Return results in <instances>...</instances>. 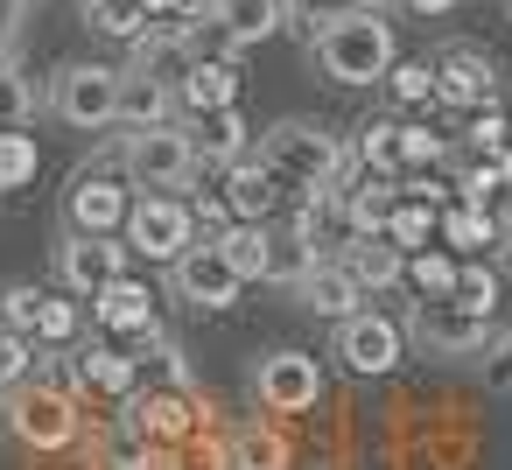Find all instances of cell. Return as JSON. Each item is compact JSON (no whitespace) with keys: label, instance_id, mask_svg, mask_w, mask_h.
Listing matches in <instances>:
<instances>
[{"label":"cell","instance_id":"30bf717a","mask_svg":"<svg viewBox=\"0 0 512 470\" xmlns=\"http://www.w3.org/2000/svg\"><path fill=\"white\" fill-rule=\"evenodd\" d=\"M337 358H344L358 379H386V372H400V358H407V323H393L386 309H358L351 323H337Z\"/></svg>","mask_w":512,"mask_h":470},{"label":"cell","instance_id":"6da1fadb","mask_svg":"<svg viewBox=\"0 0 512 470\" xmlns=\"http://www.w3.org/2000/svg\"><path fill=\"white\" fill-rule=\"evenodd\" d=\"M253 155L267 162V176L281 183V197H302V204L309 197H344L351 148L330 127H316V120H274V127H260Z\"/></svg>","mask_w":512,"mask_h":470},{"label":"cell","instance_id":"ac0fdd59","mask_svg":"<svg viewBox=\"0 0 512 470\" xmlns=\"http://www.w3.org/2000/svg\"><path fill=\"white\" fill-rule=\"evenodd\" d=\"M162 120H176V85L141 71V64H127L120 71V127L134 134V127H162Z\"/></svg>","mask_w":512,"mask_h":470},{"label":"cell","instance_id":"d4e9b609","mask_svg":"<svg viewBox=\"0 0 512 470\" xmlns=\"http://www.w3.org/2000/svg\"><path fill=\"white\" fill-rule=\"evenodd\" d=\"M232 470H288V435L274 428V414L232 428Z\"/></svg>","mask_w":512,"mask_h":470},{"label":"cell","instance_id":"816d5d0a","mask_svg":"<svg viewBox=\"0 0 512 470\" xmlns=\"http://www.w3.org/2000/svg\"><path fill=\"white\" fill-rule=\"evenodd\" d=\"M505 15H512V0H505Z\"/></svg>","mask_w":512,"mask_h":470},{"label":"cell","instance_id":"60d3db41","mask_svg":"<svg viewBox=\"0 0 512 470\" xmlns=\"http://www.w3.org/2000/svg\"><path fill=\"white\" fill-rule=\"evenodd\" d=\"M29 372H36V351H29V337H22V330H0V393H15Z\"/></svg>","mask_w":512,"mask_h":470},{"label":"cell","instance_id":"f35d334b","mask_svg":"<svg viewBox=\"0 0 512 470\" xmlns=\"http://www.w3.org/2000/svg\"><path fill=\"white\" fill-rule=\"evenodd\" d=\"M449 302H463V309H477V316H491V302H498V274L491 267H456V288H449Z\"/></svg>","mask_w":512,"mask_h":470},{"label":"cell","instance_id":"d6986e66","mask_svg":"<svg viewBox=\"0 0 512 470\" xmlns=\"http://www.w3.org/2000/svg\"><path fill=\"white\" fill-rule=\"evenodd\" d=\"M505 190H512V148H463V162H456V204L491 211Z\"/></svg>","mask_w":512,"mask_h":470},{"label":"cell","instance_id":"603a6c76","mask_svg":"<svg viewBox=\"0 0 512 470\" xmlns=\"http://www.w3.org/2000/svg\"><path fill=\"white\" fill-rule=\"evenodd\" d=\"M344 267H351V281L365 288V295H386V288H400L407 281V253L393 246V239H344V253H337Z\"/></svg>","mask_w":512,"mask_h":470},{"label":"cell","instance_id":"ba28073f","mask_svg":"<svg viewBox=\"0 0 512 470\" xmlns=\"http://www.w3.org/2000/svg\"><path fill=\"white\" fill-rule=\"evenodd\" d=\"M190 246H197V218H190L183 197H134V211H127V253L176 267Z\"/></svg>","mask_w":512,"mask_h":470},{"label":"cell","instance_id":"7c38bea8","mask_svg":"<svg viewBox=\"0 0 512 470\" xmlns=\"http://www.w3.org/2000/svg\"><path fill=\"white\" fill-rule=\"evenodd\" d=\"M169 288H176V302H183V309H204V316H211V309H232L246 281L225 267L218 239H197V246H190V253L169 267Z\"/></svg>","mask_w":512,"mask_h":470},{"label":"cell","instance_id":"4dcf8cb0","mask_svg":"<svg viewBox=\"0 0 512 470\" xmlns=\"http://www.w3.org/2000/svg\"><path fill=\"white\" fill-rule=\"evenodd\" d=\"M393 155H400V176H421V169L449 162V141H442L435 127H421V120H400V134H393Z\"/></svg>","mask_w":512,"mask_h":470},{"label":"cell","instance_id":"44dd1931","mask_svg":"<svg viewBox=\"0 0 512 470\" xmlns=\"http://www.w3.org/2000/svg\"><path fill=\"white\" fill-rule=\"evenodd\" d=\"M295 295H302V309H309V316H323V323H351V316H358V302H365V288L351 281V267H344V260H323Z\"/></svg>","mask_w":512,"mask_h":470},{"label":"cell","instance_id":"9c48e42d","mask_svg":"<svg viewBox=\"0 0 512 470\" xmlns=\"http://www.w3.org/2000/svg\"><path fill=\"white\" fill-rule=\"evenodd\" d=\"M8 428H15V442H29V449H71L78 442V400L71 393H57V386H15L8 393Z\"/></svg>","mask_w":512,"mask_h":470},{"label":"cell","instance_id":"e575fe53","mask_svg":"<svg viewBox=\"0 0 512 470\" xmlns=\"http://www.w3.org/2000/svg\"><path fill=\"white\" fill-rule=\"evenodd\" d=\"M386 92H393L400 106H428V99H435V57H400V64L386 71Z\"/></svg>","mask_w":512,"mask_h":470},{"label":"cell","instance_id":"7a4b0ae2","mask_svg":"<svg viewBox=\"0 0 512 470\" xmlns=\"http://www.w3.org/2000/svg\"><path fill=\"white\" fill-rule=\"evenodd\" d=\"M309 50H316V71H323L330 85H344V92L386 85V71L400 64V50H393V22H386L379 8H337L330 22H316Z\"/></svg>","mask_w":512,"mask_h":470},{"label":"cell","instance_id":"f907efd6","mask_svg":"<svg viewBox=\"0 0 512 470\" xmlns=\"http://www.w3.org/2000/svg\"><path fill=\"white\" fill-rule=\"evenodd\" d=\"M498 246H505V260H512V232H505V239H498Z\"/></svg>","mask_w":512,"mask_h":470},{"label":"cell","instance_id":"ffe728a7","mask_svg":"<svg viewBox=\"0 0 512 470\" xmlns=\"http://www.w3.org/2000/svg\"><path fill=\"white\" fill-rule=\"evenodd\" d=\"M176 99L190 106V113H225V106H239V57H204V64H190L183 71V85H176Z\"/></svg>","mask_w":512,"mask_h":470},{"label":"cell","instance_id":"2e32d148","mask_svg":"<svg viewBox=\"0 0 512 470\" xmlns=\"http://www.w3.org/2000/svg\"><path fill=\"white\" fill-rule=\"evenodd\" d=\"M218 190H225V204H232V225H274L281 183L267 176V162H260V155H239V162H225Z\"/></svg>","mask_w":512,"mask_h":470},{"label":"cell","instance_id":"52a82bcc","mask_svg":"<svg viewBox=\"0 0 512 470\" xmlns=\"http://www.w3.org/2000/svg\"><path fill=\"white\" fill-rule=\"evenodd\" d=\"M253 400H260V414H309L316 400H323V365L309 358V351H260L253 358Z\"/></svg>","mask_w":512,"mask_h":470},{"label":"cell","instance_id":"cb8c5ba5","mask_svg":"<svg viewBox=\"0 0 512 470\" xmlns=\"http://www.w3.org/2000/svg\"><path fill=\"white\" fill-rule=\"evenodd\" d=\"M211 22H218L239 50H253V43H267V36L288 22V0H211Z\"/></svg>","mask_w":512,"mask_h":470},{"label":"cell","instance_id":"c3c4849f","mask_svg":"<svg viewBox=\"0 0 512 470\" xmlns=\"http://www.w3.org/2000/svg\"><path fill=\"white\" fill-rule=\"evenodd\" d=\"M400 8H407V15H449L456 0H400Z\"/></svg>","mask_w":512,"mask_h":470},{"label":"cell","instance_id":"db71d44e","mask_svg":"<svg viewBox=\"0 0 512 470\" xmlns=\"http://www.w3.org/2000/svg\"><path fill=\"white\" fill-rule=\"evenodd\" d=\"M78 8H85V0H78Z\"/></svg>","mask_w":512,"mask_h":470},{"label":"cell","instance_id":"8d00e7d4","mask_svg":"<svg viewBox=\"0 0 512 470\" xmlns=\"http://www.w3.org/2000/svg\"><path fill=\"white\" fill-rule=\"evenodd\" d=\"M407 281H414L421 295H449V288H456V260H449L442 246H421V253H407Z\"/></svg>","mask_w":512,"mask_h":470},{"label":"cell","instance_id":"f5cc1de1","mask_svg":"<svg viewBox=\"0 0 512 470\" xmlns=\"http://www.w3.org/2000/svg\"><path fill=\"white\" fill-rule=\"evenodd\" d=\"M288 8H295V0H288Z\"/></svg>","mask_w":512,"mask_h":470},{"label":"cell","instance_id":"8fae6325","mask_svg":"<svg viewBox=\"0 0 512 470\" xmlns=\"http://www.w3.org/2000/svg\"><path fill=\"white\" fill-rule=\"evenodd\" d=\"M148 449H176L183 435H197L204 428V400L197 393H176V386H155V393H127V414H120Z\"/></svg>","mask_w":512,"mask_h":470},{"label":"cell","instance_id":"4fadbf2b","mask_svg":"<svg viewBox=\"0 0 512 470\" xmlns=\"http://www.w3.org/2000/svg\"><path fill=\"white\" fill-rule=\"evenodd\" d=\"M435 99L442 106H463V113H491L498 106V71L477 43H449L435 57Z\"/></svg>","mask_w":512,"mask_h":470},{"label":"cell","instance_id":"d6a6232c","mask_svg":"<svg viewBox=\"0 0 512 470\" xmlns=\"http://www.w3.org/2000/svg\"><path fill=\"white\" fill-rule=\"evenodd\" d=\"M442 232V218H435V204H414V197H400V211L386 218V239L400 246V253H421L428 239Z\"/></svg>","mask_w":512,"mask_h":470},{"label":"cell","instance_id":"5bb4252c","mask_svg":"<svg viewBox=\"0 0 512 470\" xmlns=\"http://www.w3.org/2000/svg\"><path fill=\"white\" fill-rule=\"evenodd\" d=\"M57 274H64L71 295H99L106 281L127 274V246L106 239V232H64V246H57Z\"/></svg>","mask_w":512,"mask_h":470},{"label":"cell","instance_id":"4316f807","mask_svg":"<svg viewBox=\"0 0 512 470\" xmlns=\"http://www.w3.org/2000/svg\"><path fill=\"white\" fill-rule=\"evenodd\" d=\"M267 246H274V225H225L218 232V253L239 281H267Z\"/></svg>","mask_w":512,"mask_h":470},{"label":"cell","instance_id":"f6af8a7d","mask_svg":"<svg viewBox=\"0 0 512 470\" xmlns=\"http://www.w3.org/2000/svg\"><path fill=\"white\" fill-rule=\"evenodd\" d=\"M22 22H29V0H0V50H8V57L22 43Z\"/></svg>","mask_w":512,"mask_h":470},{"label":"cell","instance_id":"8992f818","mask_svg":"<svg viewBox=\"0 0 512 470\" xmlns=\"http://www.w3.org/2000/svg\"><path fill=\"white\" fill-rule=\"evenodd\" d=\"M407 337H414L428 358H477V351L491 344V316H477V309H463V302H449V295H421V302L407 309Z\"/></svg>","mask_w":512,"mask_h":470},{"label":"cell","instance_id":"f1b7e54d","mask_svg":"<svg viewBox=\"0 0 512 470\" xmlns=\"http://www.w3.org/2000/svg\"><path fill=\"white\" fill-rule=\"evenodd\" d=\"M43 176V148H36V134L22 127V134H0V197L8 190H29Z\"/></svg>","mask_w":512,"mask_h":470},{"label":"cell","instance_id":"e0dca14e","mask_svg":"<svg viewBox=\"0 0 512 470\" xmlns=\"http://www.w3.org/2000/svg\"><path fill=\"white\" fill-rule=\"evenodd\" d=\"M92 316H99L106 337H141V330H155V288L134 281V274H120V281H106L92 295Z\"/></svg>","mask_w":512,"mask_h":470},{"label":"cell","instance_id":"b9f144b4","mask_svg":"<svg viewBox=\"0 0 512 470\" xmlns=\"http://www.w3.org/2000/svg\"><path fill=\"white\" fill-rule=\"evenodd\" d=\"M36 337H43V344H71V337H78V309H71L64 295H43V309H36Z\"/></svg>","mask_w":512,"mask_h":470},{"label":"cell","instance_id":"5b68a950","mask_svg":"<svg viewBox=\"0 0 512 470\" xmlns=\"http://www.w3.org/2000/svg\"><path fill=\"white\" fill-rule=\"evenodd\" d=\"M50 113L78 134L120 127V71L113 64H64L57 85H50Z\"/></svg>","mask_w":512,"mask_h":470},{"label":"cell","instance_id":"f546056e","mask_svg":"<svg viewBox=\"0 0 512 470\" xmlns=\"http://www.w3.org/2000/svg\"><path fill=\"white\" fill-rule=\"evenodd\" d=\"M246 141H253L246 113H239V106H225V113H211V127L197 134V155H204V162H239V155H246Z\"/></svg>","mask_w":512,"mask_h":470},{"label":"cell","instance_id":"83f0119b","mask_svg":"<svg viewBox=\"0 0 512 470\" xmlns=\"http://www.w3.org/2000/svg\"><path fill=\"white\" fill-rule=\"evenodd\" d=\"M85 29L106 43H141L155 22L141 15V0H85Z\"/></svg>","mask_w":512,"mask_h":470},{"label":"cell","instance_id":"681fc988","mask_svg":"<svg viewBox=\"0 0 512 470\" xmlns=\"http://www.w3.org/2000/svg\"><path fill=\"white\" fill-rule=\"evenodd\" d=\"M295 8H358V0H295Z\"/></svg>","mask_w":512,"mask_h":470},{"label":"cell","instance_id":"7dc6e473","mask_svg":"<svg viewBox=\"0 0 512 470\" xmlns=\"http://www.w3.org/2000/svg\"><path fill=\"white\" fill-rule=\"evenodd\" d=\"M491 379L512 386V337H498V351H491Z\"/></svg>","mask_w":512,"mask_h":470},{"label":"cell","instance_id":"484cf974","mask_svg":"<svg viewBox=\"0 0 512 470\" xmlns=\"http://www.w3.org/2000/svg\"><path fill=\"white\" fill-rule=\"evenodd\" d=\"M316 267H323V253L302 239V225H274V246H267V288H302Z\"/></svg>","mask_w":512,"mask_h":470},{"label":"cell","instance_id":"74e56055","mask_svg":"<svg viewBox=\"0 0 512 470\" xmlns=\"http://www.w3.org/2000/svg\"><path fill=\"white\" fill-rule=\"evenodd\" d=\"M36 309H43V288H36V281L0 288V330H22V337H36Z\"/></svg>","mask_w":512,"mask_h":470},{"label":"cell","instance_id":"277c9868","mask_svg":"<svg viewBox=\"0 0 512 470\" xmlns=\"http://www.w3.org/2000/svg\"><path fill=\"white\" fill-rule=\"evenodd\" d=\"M127 211H134V183H127L120 155L85 162V169L71 176V190H64L71 232H106V239H120V232H127Z\"/></svg>","mask_w":512,"mask_h":470},{"label":"cell","instance_id":"7402d4cb","mask_svg":"<svg viewBox=\"0 0 512 470\" xmlns=\"http://www.w3.org/2000/svg\"><path fill=\"white\" fill-rule=\"evenodd\" d=\"M400 211V183L393 176H365L344 190V232L351 239H386V218Z\"/></svg>","mask_w":512,"mask_h":470},{"label":"cell","instance_id":"bcb514c9","mask_svg":"<svg viewBox=\"0 0 512 470\" xmlns=\"http://www.w3.org/2000/svg\"><path fill=\"white\" fill-rule=\"evenodd\" d=\"M183 8H190V0H141V15H148V22H176Z\"/></svg>","mask_w":512,"mask_h":470},{"label":"cell","instance_id":"d590c367","mask_svg":"<svg viewBox=\"0 0 512 470\" xmlns=\"http://www.w3.org/2000/svg\"><path fill=\"white\" fill-rule=\"evenodd\" d=\"M393 134H400V120H365V127H358V162H365L372 176H393V183H400V155H393Z\"/></svg>","mask_w":512,"mask_h":470},{"label":"cell","instance_id":"ab89813d","mask_svg":"<svg viewBox=\"0 0 512 470\" xmlns=\"http://www.w3.org/2000/svg\"><path fill=\"white\" fill-rule=\"evenodd\" d=\"M99 463H113V470H155V449H148V442H141L127 421H120V428L99 442Z\"/></svg>","mask_w":512,"mask_h":470},{"label":"cell","instance_id":"7bdbcfd3","mask_svg":"<svg viewBox=\"0 0 512 470\" xmlns=\"http://www.w3.org/2000/svg\"><path fill=\"white\" fill-rule=\"evenodd\" d=\"M505 134H512L505 113H477V120L463 127V148H505Z\"/></svg>","mask_w":512,"mask_h":470},{"label":"cell","instance_id":"ee69618b","mask_svg":"<svg viewBox=\"0 0 512 470\" xmlns=\"http://www.w3.org/2000/svg\"><path fill=\"white\" fill-rule=\"evenodd\" d=\"M190 218H197V225H211V239H218V232L232 225V204H225V190H204V197L190 204Z\"/></svg>","mask_w":512,"mask_h":470},{"label":"cell","instance_id":"836d02e7","mask_svg":"<svg viewBox=\"0 0 512 470\" xmlns=\"http://www.w3.org/2000/svg\"><path fill=\"white\" fill-rule=\"evenodd\" d=\"M169 456V470H232V442H218L211 428H197V435H183L176 449H162Z\"/></svg>","mask_w":512,"mask_h":470},{"label":"cell","instance_id":"1f68e13d","mask_svg":"<svg viewBox=\"0 0 512 470\" xmlns=\"http://www.w3.org/2000/svg\"><path fill=\"white\" fill-rule=\"evenodd\" d=\"M442 246H456V253H484V246H498L491 211H477V204H449V211H442Z\"/></svg>","mask_w":512,"mask_h":470},{"label":"cell","instance_id":"3957f363","mask_svg":"<svg viewBox=\"0 0 512 470\" xmlns=\"http://www.w3.org/2000/svg\"><path fill=\"white\" fill-rule=\"evenodd\" d=\"M120 169H127V183L141 197H176V190H190V176L204 169V155H197V134L183 120H162V127L120 134Z\"/></svg>","mask_w":512,"mask_h":470},{"label":"cell","instance_id":"9a60e30c","mask_svg":"<svg viewBox=\"0 0 512 470\" xmlns=\"http://www.w3.org/2000/svg\"><path fill=\"white\" fill-rule=\"evenodd\" d=\"M71 365H78V400H127L134 386H141V358H127L120 344H78L71 351Z\"/></svg>","mask_w":512,"mask_h":470}]
</instances>
